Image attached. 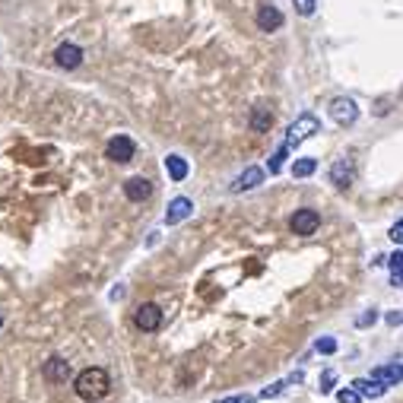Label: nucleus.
Here are the masks:
<instances>
[{"mask_svg": "<svg viewBox=\"0 0 403 403\" xmlns=\"http://www.w3.org/2000/svg\"><path fill=\"white\" fill-rule=\"evenodd\" d=\"M124 197L134 200V204H143V200L153 197V181H146V178H127L124 181Z\"/></svg>", "mask_w": 403, "mask_h": 403, "instance_id": "nucleus-9", "label": "nucleus"}, {"mask_svg": "<svg viewBox=\"0 0 403 403\" xmlns=\"http://www.w3.org/2000/svg\"><path fill=\"white\" fill-rule=\"evenodd\" d=\"M270 127H274V115H270V108H254L251 111V130L267 134Z\"/></svg>", "mask_w": 403, "mask_h": 403, "instance_id": "nucleus-19", "label": "nucleus"}, {"mask_svg": "<svg viewBox=\"0 0 403 403\" xmlns=\"http://www.w3.org/2000/svg\"><path fill=\"white\" fill-rule=\"evenodd\" d=\"M315 171H318V159H311V156L295 159V162H292V175L295 178H311Z\"/></svg>", "mask_w": 403, "mask_h": 403, "instance_id": "nucleus-20", "label": "nucleus"}, {"mask_svg": "<svg viewBox=\"0 0 403 403\" xmlns=\"http://www.w3.org/2000/svg\"><path fill=\"white\" fill-rule=\"evenodd\" d=\"M73 390L83 400H102L111 390V378L102 365H89V369H83L80 375L73 378Z\"/></svg>", "mask_w": 403, "mask_h": 403, "instance_id": "nucleus-1", "label": "nucleus"}, {"mask_svg": "<svg viewBox=\"0 0 403 403\" xmlns=\"http://www.w3.org/2000/svg\"><path fill=\"white\" fill-rule=\"evenodd\" d=\"M55 64L61 70H76L83 64V48H80V45L64 41V45H57V51H55Z\"/></svg>", "mask_w": 403, "mask_h": 403, "instance_id": "nucleus-7", "label": "nucleus"}, {"mask_svg": "<svg viewBox=\"0 0 403 403\" xmlns=\"http://www.w3.org/2000/svg\"><path fill=\"white\" fill-rule=\"evenodd\" d=\"M280 26H283V13L276 7H270V3H264V7L257 10V29H264V32H276Z\"/></svg>", "mask_w": 403, "mask_h": 403, "instance_id": "nucleus-13", "label": "nucleus"}, {"mask_svg": "<svg viewBox=\"0 0 403 403\" xmlns=\"http://www.w3.org/2000/svg\"><path fill=\"white\" fill-rule=\"evenodd\" d=\"M318 226H321V216H318V210H308V206H302L289 216V229L295 235H315Z\"/></svg>", "mask_w": 403, "mask_h": 403, "instance_id": "nucleus-6", "label": "nucleus"}, {"mask_svg": "<svg viewBox=\"0 0 403 403\" xmlns=\"http://www.w3.org/2000/svg\"><path fill=\"white\" fill-rule=\"evenodd\" d=\"M388 239L394 241V245H403V219H397L394 226L388 229Z\"/></svg>", "mask_w": 403, "mask_h": 403, "instance_id": "nucleus-26", "label": "nucleus"}, {"mask_svg": "<svg viewBox=\"0 0 403 403\" xmlns=\"http://www.w3.org/2000/svg\"><path fill=\"white\" fill-rule=\"evenodd\" d=\"M0 327H3V318H0Z\"/></svg>", "mask_w": 403, "mask_h": 403, "instance_id": "nucleus-30", "label": "nucleus"}, {"mask_svg": "<svg viewBox=\"0 0 403 403\" xmlns=\"http://www.w3.org/2000/svg\"><path fill=\"white\" fill-rule=\"evenodd\" d=\"M334 388H337V372L324 369V372H321V394H330Z\"/></svg>", "mask_w": 403, "mask_h": 403, "instance_id": "nucleus-24", "label": "nucleus"}, {"mask_svg": "<svg viewBox=\"0 0 403 403\" xmlns=\"http://www.w3.org/2000/svg\"><path fill=\"white\" fill-rule=\"evenodd\" d=\"M337 400L340 403H362V394L355 388H343V390H337Z\"/></svg>", "mask_w": 403, "mask_h": 403, "instance_id": "nucleus-22", "label": "nucleus"}, {"mask_svg": "<svg viewBox=\"0 0 403 403\" xmlns=\"http://www.w3.org/2000/svg\"><path fill=\"white\" fill-rule=\"evenodd\" d=\"M191 213H194L191 197H175L169 204V210H165V222H169V226H178V222H185Z\"/></svg>", "mask_w": 403, "mask_h": 403, "instance_id": "nucleus-11", "label": "nucleus"}, {"mask_svg": "<svg viewBox=\"0 0 403 403\" xmlns=\"http://www.w3.org/2000/svg\"><path fill=\"white\" fill-rule=\"evenodd\" d=\"M330 185H334L337 191H346V188L353 185V159L343 156L330 165Z\"/></svg>", "mask_w": 403, "mask_h": 403, "instance_id": "nucleus-8", "label": "nucleus"}, {"mask_svg": "<svg viewBox=\"0 0 403 403\" xmlns=\"http://www.w3.org/2000/svg\"><path fill=\"white\" fill-rule=\"evenodd\" d=\"M388 270H390V286L403 289V251H394L388 257Z\"/></svg>", "mask_w": 403, "mask_h": 403, "instance_id": "nucleus-18", "label": "nucleus"}, {"mask_svg": "<svg viewBox=\"0 0 403 403\" xmlns=\"http://www.w3.org/2000/svg\"><path fill=\"white\" fill-rule=\"evenodd\" d=\"M372 378H378V381H381L384 388H394V384H400V381H403V362L378 365V369L372 372Z\"/></svg>", "mask_w": 403, "mask_h": 403, "instance_id": "nucleus-12", "label": "nucleus"}, {"mask_svg": "<svg viewBox=\"0 0 403 403\" xmlns=\"http://www.w3.org/2000/svg\"><path fill=\"white\" fill-rule=\"evenodd\" d=\"M318 130H321V121H318L315 115H299L295 118L292 124H289V130H286V140H283V143L289 146V150H292V146H299L302 140H308V137H315Z\"/></svg>", "mask_w": 403, "mask_h": 403, "instance_id": "nucleus-2", "label": "nucleus"}, {"mask_svg": "<svg viewBox=\"0 0 403 403\" xmlns=\"http://www.w3.org/2000/svg\"><path fill=\"white\" fill-rule=\"evenodd\" d=\"M165 171H169L171 181H185L191 169H188V162L178 156V153H171V156H165Z\"/></svg>", "mask_w": 403, "mask_h": 403, "instance_id": "nucleus-16", "label": "nucleus"}, {"mask_svg": "<svg viewBox=\"0 0 403 403\" xmlns=\"http://www.w3.org/2000/svg\"><path fill=\"white\" fill-rule=\"evenodd\" d=\"M315 353H324V355L337 353V340H334V337H321V340L315 343Z\"/></svg>", "mask_w": 403, "mask_h": 403, "instance_id": "nucleus-25", "label": "nucleus"}, {"mask_svg": "<svg viewBox=\"0 0 403 403\" xmlns=\"http://www.w3.org/2000/svg\"><path fill=\"white\" fill-rule=\"evenodd\" d=\"M299 381H305V375H302V372H292L289 378H283V381H274L270 388H264V390H260V397H264V400H267V397H276V394H283L289 384H299Z\"/></svg>", "mask_w": 403, "mask_h": 403, "instance_id": "nucleus-17", "label": "nucleus"}, {"mask_svg": "<svg viewBox=\"0 0 403 403\" xmlns=\"http://www.w3.org/2000/svg\"><path fill=\"white\" fill-rule=\"evenodd\" d=\"M289 153H292V150H289V146L283 143L280 150H276L274 156H270V162H267V171H270V175H276V171L283 169V162H286V156H289Z\"/></svg>", "mask_w": 403, "mask_h": 403, "instance_id": "nucleus-21", "label": "nucleus"}, {"mask_svg": "<svg viewBox=\"0 0 403 403\" xmlns=\"http://www.w3.org/2000/svg\"><path fill=\"white\" fill-rule=\"evenodd\" d=\"M292 7H295V13H299V16H311V13H315V7H318V0H292Z\"/></svg>", "mask_w": 403, "mask_h": 403, "instance_id": "nucleus-23", "label": "nucleus"}, {"mask_svg": "<svg viewBox=\"0 0 403 403\" xmlns=\"http://www.w3.org/2000/svg\"><path fill=\"white\" fill-rule=\"evenodd\" d=\"M378 321V311H365L362 318H355V327H372Z\"/></svg>", "mask_w": 403, "mask_h": 403, "instance_id": "nucleus-27", "label": "nucleus"}, {"mask_svg": "<svg viewBox=\"0 0 403 403\" xmlns=\"http://www.w3.org/2000/svg\"><path fill=\"white\" fill-rule=\"evenodd\" d=\"M353 388L359 390V394H362V397H384V394H388V390H390V388H384V384L378 381V378H355V381H353Z\"/></svg>", "mask_w": 403, "mask_h": 403, "instance_id": "nucleus-15", "label": "nucleus"}, {"mask_svg": "<svg viewBox=\"0 0 403 403\" xmlns=\"http://www.w3.org/2000/svg\"><path fill=\"white\" fill-rule=\"evenodd\" d=\"M264 178H267V171L260 169V165H251V169H245L239 178L232 181V194H241V191H251V188H257V185H264Z\"/></svg>", "mask_w": 403, "mask_h": 403, "instance_id": "nucleus-10", "label": "nucleus"}, {"mask_svg": "<svg viewBox=\"0 0 403 403\" xmlns=\"http://www.w3.org/2000/svg\"><path fill=\"white\" fill-rule=\"evenodd\" d=\"M41 372H45V378H48V381H55V384L57 381H67V378H70V362H64L61 355H51Z\"/></svg>", "mask_w": 403, "mask_h": 403, "instance_id": "nucleus-14", "label": "nucleus"}, {"mask_svg": "<svg viewBox=\"0 0 403 403\" xmlns=\"http://www.w3.org/2000/svg\"><path fill=\"white\" fill-rule=\"evenodd\" d=\"M216 403H254V397L239 394V397H222V400H216Z\"/></svg>", "mask_w": 403, "mask_h": 403, "instance_id": "nucleus-29", "label": "nucleus"}, {"mask_svg": "<svg viewBox=\"0 0 403 403\" xmlns=\"http://www.w3.org/2000/svg\"><path fill=\"white\" fill-rule=\"evenodd\" d=\"M105 156H108L111 162L124 165V162H130V159L137 156V143H134L130 137H124V134H118V137L108 140V146H105Z\"/></svg>", "mask_w": 403, "mask_h": 403, "instance_id": "nucleus-5", "label": "nucleus"}, {"mask_svg": "<svg viewBox=\"0 0 403 403\" xmlns=\"http://www.w3.org/2000/svg\"><path fill=\"white\" fill-rule=\"evenodd\" d=\"M384 321H388L390 327H400V324H403V311H388V315H384Z\"/></svg>", "mask_w": 403, "mask_h": 403, "instance_id": "nucleus-28", "label": "nucleus"}, {"mask_svg": "<svg viewBox=\"0 0 403 403\" xmlns=\"http://www.w3.org/2000/svg\"><path fill=\"white\" fill-rule=\"evenodd\" d=\"M134 327L143 330V334H156L162 327V308L156 302H143V305L134 311Z\"/></svg>", "mask_w": 403, "mask_h": 403, "instance_id": "nucleus-3", "label": "nucleus"}, {"mask_svg": "<svg viewBox=\"0 0 403 403\" xmlns=\"http://www.w3.org/2000/svg\"><path fill=\"white\" fill-rule=\"evenodd\" d=\"M327 115L334 118L340 127H353V124L359 121V105H355L349 96H337L334 102L327 105Z\"/></svg>", "mask_w": 403, "mask_h": 403, "instance_id": "nucleus-4", "label": "nucleus"}]
</instances>
